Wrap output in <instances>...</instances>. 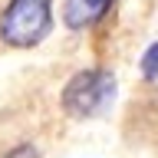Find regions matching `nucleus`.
<instances>
[{
    "label": "nucleus",
    "mask_w": 158,
    "mask_h": 158,
    "mask_svg": "<svg viewBox=\"0 0 158 158\" xmlns=\"http://www.w3.org/2000/svg\"><path fill=\"white\" fill-rule=\"evenodd\" d=\"M53 13L49 0H10L3 17H0V36L7 46L30 49L49 33Z\"/></svg>",
    "instance_id": "1"
},
{
    "label": "nucleus",
    "mask_w": 158,
    "mask_h": 158,
    "mask_svg": "<svg viewBox=\"0 0 158 158\" xmlns=\"http://www.w3.org/2000/svg\"><path fill=\"white\" fill-rule=\"evenodd\" d=\"M109 7H112V0H63V23L69 30L92 27Z\"/></svg>",
    "instance_id": "3"
},
{
    "label": "nucleus",
    "mask_w": 158,
    "mask_h": 158,
    "mask_svg": "<svg viewBox=\"0 0 158 158\" xmlns=\"http://www.w3.org/2000/svg\"><path fill=\"white\" fill-rule=\"evenodd\" d=\"M115 99V79L102 69H82L63 89V109L73 118H89L106 112Z\"/></svg>",
    "instance_id": "2"
},
{
    "label": "nucleus",
    "mask_w": 158,
    "mask_h": 158,
    "mask_svg": "<svg viewBox=\"0 0 158 158\" xmlns=\"http://www.w3.org/2000/svg\"><path fill=\"white\" fill-rule=\"evenodd\" d=\"M7 158H36V152H33L30 145H20V148H13Z\"/></svg>",
    "instance_id": "5"
},
{
    "label": "nucleus",
    "mask_w": 158,
    "mask_h": 158,
    "mask_svg": "<svg viewBox=\"0 0 158 158\" xmlns=\"http://www.w3.org/2000/svg\"><path fill=\"white\" fill-rule=\"evenodd\" d=\"M142 76H145V79H158V43L148 46L145 59H142Z\"/></svg>",
    "instance_id": "4"
}]
</instances>
